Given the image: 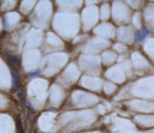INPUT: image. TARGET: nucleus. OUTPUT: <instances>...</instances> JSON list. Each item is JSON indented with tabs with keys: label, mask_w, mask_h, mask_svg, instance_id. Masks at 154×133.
<instances>
[{
	"label": "nucleus",
	"mask_w": 154,
	"mask_h": 133,
	"mask_svg": "<svg viewBox=\"0 0 154 133\" xmlns=\"http://www.w3.org/2000/svg\"><path fill=\"white\" fill-rule=\"evenodd\" d=\"M39 73H40V70H37V71H35V72H31V73H28V75L27 76L28 77H30V78H34L36 75H38Z\"/></svg>",
	"instance_id": "5"
},
{
	"label": "nucleus",
	"mask_w": 154,
	"mask_h": 133,
	"mask_svg": "<svg viewBox=\"0 0 154 133\" xmlns=\"http://www.w3.org/2000/svg\"><path fill=\"white\" fill-rule=\"evenodd\" d=\"M16 127H18V130H19V132L20 133H25L24 132V130H23V127H22V122H21V119L20 118H18L16 119Z\"/></svg>",
	"instance_id": "3"
},
{
	"label": "nucleus",
	"mask_w": 154,
	"mask_h": 133,
	"mask_svg": "<svg viewBox=\"0 0 154 133\" xmlns=\"http://www.w3.org/2000/svg\"><path fill=\"white\" fill-rule=\"evenodd\" d=\"M8 62L9 63H18V57L16 55H8Z\"/></svg>",
	"instance_id": "4"
},
{
	"label": "nucleus",
	"mask_w": 154,
	"mask_h": 133,
	"mask_svg": "<svg viewBox=\"0 0 154 133\" xmlns=\"http://www.w3.org/2000/svg\"><path fill=\"white\" fill-rule=\"evenodd\" d=\"M11 73V84H12V90H16L19 87V75L18 72L14 69L10 70Z\"/></svg>",
	"instance_id": "2"
},
{
	"label": "nucleus",
	"mask_w": 154,
	"mask_h": 133,
	"mask_svg": "<svg viewBox=\"0 0 154 133\" xmlns=\"http://www.w3.org/2000/svg\"><path fill=\"white\" fill-rule=\"evenodd\" d=\"M149 35V30L146 28V27H143L142 29H140L139 31H137L136 34H135V42L138 43V42H141V41H143L145 38H146L147 36Z\"/></svg>",
	"instance_id": "1"
}]
</instances>
